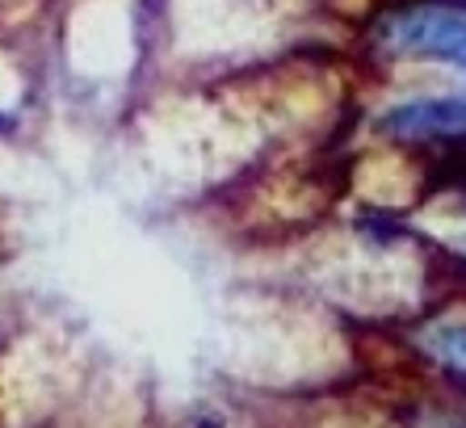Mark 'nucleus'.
I'll list each match as a JSON object with an SVG mask.
<instances>
[{
	"label": "nucleus",
	"instance_id": "1",
	"mask_svg": "<svg viewBox=\"0 0 466 428\" xmlns=\"http://www.w3.org/2000/svg\"><path fill=\"white\" fill-rule=\"evenodd\" d=\"M387 34L400 51L437 55V59L466 67V17H454V13H403L387 25Z\"/></svg>",
	"mask_w": 466,
	"mask_h": 428
},
{
	"label": "nucleus",
	"instance_id": "2",
	"mask_svg": "<svg viewBox=\"0 0 466 428\" xmlns=\"http://www.w3.org/2000/svg\"><path fill=\"white\" fill-rule=\"evenodd\" d=\"M387 135L400 139H462L466 135V101L462 97H441V101H416L400 106L382 118Z\"/></svg>",
	"mask_w": 466,
	"mask_h": 428
},
{
	"label": "nucleus",
	"instance_id": "3",
	"mask_svg": "<svg viewBox=\"0 0 466 428\" xmlns=\"http://www.w3.org/2000/svg\"><path fill=\"white\" fill-rule=\"evenodd\" d=\"M441 344L450 353H458L466 362V328H454V332H441Z\"/></svg>",
	"mask_w": 466,
	"mask_h": 428
},
{
	"label": "nucleus",
	"instance_id": "4",
	"mask_svg": "<svg viewBox=\"0 0 466 428\" xmlns=\"http://www.w3.org/2000/svg\"><path fill=\"white\" fill-rule=\"evenodd\" d=\"M424 5H441V9H466V0H424Z\"/></svg>",
	"mask_w": 466,
	"mask_h": 428
}]
</instances>
